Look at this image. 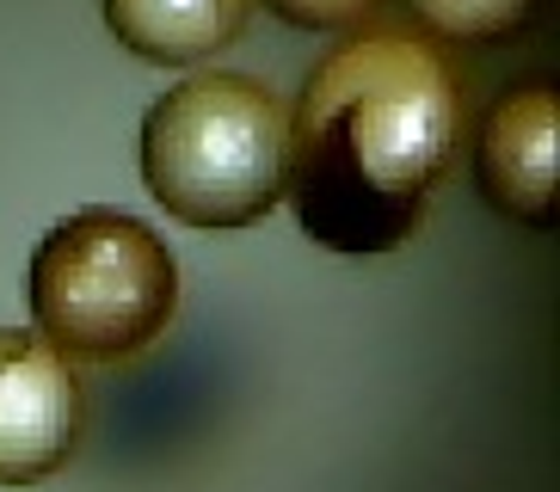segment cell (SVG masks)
<instances>
[{"mask_svg": "<svg viewBox=\"0 0 560 492\" xmlns=\"http://www.w3.org/2000/svg\"><path fill=\"white\" fill-rule=\"evenodd\" d=\"M253 0H105V25L136 62L191 68L247 32Z\"/></svg>", "mask_w": 560, "mask_h": 492, "instance_id": "6", "label": "cell"}, {"mask_svg": "<svg viewBox=\"0 0 560 492\" xmlns=\"http://www.w3.org/2000/svg\"><path fill=\"white\" fill-rule=\"evenodd\" d=\"M407 7L438 44H462V49L499 44L529 19V0H407Z\"/></svg>", "mask_w": 560, "mask_h": 492, "instance_id": "7", "label": "cell"}, {"mask_svg": "<svg viewBox=\"0 0 560 492\" xmlns=\"http://www.w3.org/2000/svg\"><path fill=\"white\" fill-rule=\"evenodd\" d=\"M32 332L68 363H124L179 314L173 246L130 210H74L32 253Z\"/></svg>", "mask_w": 560, "mask_h": 492, "instance_id": "3", "label": "cell"}, {"mask_svg": "<svg viewBox=\"0 0 560 492\" xmlns=\"http://www.w3.org/2000/svg\"><path fill=\"white\" fill-rule=\"evenodd\" d=\"M290 112L253 74H191L142 117V179L185 229H253L283 203Z\"/></svg>", "mask_w": 560, "mask_h": 492, "instance_id": "2", "label": "cell"}, {"mask_svg": "<svg viewBox=\"0 0 560 492\" xmlns=\"http://www.w3.org/2000/svg\"><path fill=\"white\" fill-rule=\"evenodd\" d=\"M462 142L444 49L363 32L308 74L283 130V203L327 253H395L419 234Z\"/></svg>", "mask_w": 560, "mask_h": 492, "instance_id": "1", "label": "cell"}, {"mask_svg": "<svg viewBox=\"0 0 560 492\" xmlns=\"http://www.w3.org/2000/svg\"><path fill=\"white\" fill-rule=\"evenodd\" d=\"M382 0H265V13H278L296 32H351L376 13Z\"/></svg>", "mask_w": 560, "mask_h": 492, "instance_id": "8", "label": "cell"}, {"mask_svg": "<svg viewBox=\"0 0 560 492\" xmlns=\"http://www.w3.org/2000/svg\"><path fill=\"white\" fill-rule=\"evenodd\" d=\"M86 437V394L50 344L0 327V487H37L62 475Z\"/></svg>", "mask_w": 560, "mask_h": 492, "instance_id": "4", "label": "cell"}, {"mask_svg": "<svg viewBox=\"0 0 560 492\" xmlns=\"http://www.w3.org/2000/svg\"><path fill=\"white\" fill-rule=\"evenodd\" d=\"M475 179L487 203L529 229L555 222V93L542 81L493 105L475 148Z\"/></svg>", "mask_w": 560, "mask_h": 492, "instance_id": "5", "label": "cell"}]
</instances>
